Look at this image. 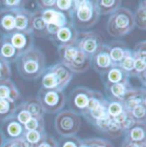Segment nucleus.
Returning <instances> with one entry per match:
<instances>
[{"label": "nucleus", "instance_id": "1", "mask_svg": "<svg viewBox=\"0 0 146 147\" xmlns=\"http://www.w3.org/2000/svg\"><path fill=\"white\" fill-rule=\"evenodd\" d=\"M15 63L18 73L27 80H38L42 76L46 68L45 56L37 47L21 55Z\"/></svg>", "mask_w": 146, "mask_h": 147}, {"label": "nucleus", "instance_id": "2", "mask_svg": "<svg viewBox=\"0 0 146 147\" xmlns=\"http://www.w3.org/2000/svg\"><path fill=\"white\" fill-rule=\"evenodd\" d=\"M73 76V74L63 63H55L45 68L41 76V88L64 92Z\"/></svg>", "mask_w": 146, "mask_h": 147}, {"label": "nucleus", "instance_id": "3", "mask_svg": "<svg viewBox=\"0 0 146 147\" xmlns=\"http://www.w3.org/2000/svg\"><path fill=\"white\" fill-rule=\"evenodd\" d=\"M57 53L60 63L73 74L85 73L91 67V60L78 48L76 44L57 46Z\"/></svg>", "mask_w": 146, "mask_h": 147}, {"label": "nucleus", "instance_id": "4", "mask_svg": "<svg viewBox=\"0 0 146 147\" xmlns=\"http://www.w3.org/2000/svg\"><path fill=\"white\" fill-rule=\"evenodd\" d=\"M135 28L133 13L127 8L120 7L111 14L107 22V32L114 38L126 36Z\"/></svg>", "mask_w": 146, "mask_h": 147}, {"label": "nucleus", "instance_id": "5", "mask_svg": "<svg viewBox=\"0 0 146 147\" xmlns=\"http://www.w3.org/2000/svg\"><path fill=\"white\" fill-rule=\"evenodd\" d=\"M99 16H100L96 9L94 1L75 0L73 22L77 29H88L92 28L98 22Z\"/></svg>", "mask_w": 146, "mask_h": 147}, {"label": "nucleus", "instance_id": "6", "mask_svg": "<svg viewBox=\"0 0 146 147\" xmlns=\"http://www.w3.org/2000/svg\"><path fill=\"white\" fill-rule=\"evenodd\" d=\"M36 98L42 106L44 113L57 114L64 108L67 97L64 92L40 88Z\"/></svg>", "mask_w": 146, "mask_h": 147}, {"label": "nucleus", "instance_id": "7", "mask_svg": "<svg viewBox=\"0 0 146 147\" xmlns=\"http://www.w3.org/2000/svg\"><path fill=\"white\" fill-rule=\"evenodd\" d=\"M80 127L81 120L79 115L71 110H62L55 117L56 132L62 137L75 136Z\"/></svg>", "mask_w": 146, "mask_h": 147}, {"label": "nucleus", "instance_id": "8", "mask_svg": "<svg viewBox=\"0 0 146 147\" xmlns=\"http://www.w3.org/2000/svg\"><path fill=\"white\" fill-rule=\"evenodd\" d=\"M93 92L94 90L83 86L73 88L66 101L68 103L69 110L79 115L84 116L86 113Z\"/></svg>", "mask_w": 146, "mask_h": 147}, {"label": "nucleus", "instance_id": "9", "mask_svg": "<svg viewBox=\"0 0 146 147\" xmlns=\"http://www.w3.org/2000/svg\"><path fill=\"white\" fill-rule=\"evenodd\" d=\"M104 41L101 36L93 31L81 32L76 42L78 48L91 60L102 48Z\"/></svg>", "mask_w": 146, "mask_h": 147}, {"label": "nucleus", "instance_id": "10", "mask_svg": "<svg viewBox=\"0 0 146 147\" xmlns=\"http://www.w3.org/2000/svg\"><path fill=\"white\" fill-rule=\"evenodd\" d=\"M0 129L6 141L21 140L26 132L24 125L20 123L13 116H10L8 119L1 121Z\"/></svg>", "mask_w": 146, "mask_h": 147}, {"label": "nucleus", "instance_id": "11", "mask_svg": "<svg viewBox=\"0 0 146 147\" xmlns=\"http://www.w3.org/2000/svg\"><path fill=\"white\" fill-rule=\"evenodd\" d=\"M6 37L20 56L34 47V36L32 34L15 31Z\"/></svg>", "mask_w": 146, "mask_h": 147}, {"label": "nucleus", "instance_id": "12", "mask_svg": "<svg viewBox=\"0 0 146 147\" xmlns=\"http://www.w3.org/2000/svg\"><path fill=\"white\" fill-rule=\"evenodd\" d=\"M91 66L99 75H102L114 66L110 58L107 44H104L99 51L91 59Z\"/></svg>", "mask_w": 146, "mask_h": 147}, {"label": "nucleus", "instance_id": "13", "mask_svg": "<svg viewBox=\"0 0 146 147\" xmlns=\"http://www.w3.org/2000/svg\"><path fill=\"white\" fill-rule=\"evenodd\" d=\"M79 32L73 25V23L66 25L58 29L56 35L51 38V40L60 45H72L76 44Z\"/></svg>", "mask_w": 146, "mask_h": 147}, {"label": "nucleus", "instance_id": "14", "mask_svg": "<svg viewBox=\"0 0 146 147\" xmlns=\"http://www.w3.org/2000/svg\"><path fill=\"white\" fill-rule=\"evenodd\" d=\"M41 16L46 24H53L57 28H62L66 25L73 23V18L64 12H62L56 8L40 10Z\"/></svg>", "mask_w": 146, "mask_h": 147}, {"label": "nucleus", "instance_id": "15", "mask_svg": "<svg viewBox=\"0 0 146 147\" xmlns=\"http://www.w3.org/2000/svg\"><path fill=\"white\" fill-rule=\"evenodd\" d=\"M104 86L107 100L116 102H123L126 93L133 87L130 81L112 85H105Z\"/></svg>", "mask_w": 146, "mask_h": 147}, {"label": "nucleus", "instance_id": "16", "mask_svg": "<svg viewBox=\"0 0 146 147\" xmlns=\"http://www.w3.org/2000/svg\"><path fill=\"white\" fill-rule=\"evenodd\" d=\"M125 109L127 111L132 110L133 108L146 104V90L145 87H132L126 93L123 102Z\"/></svg>", "mask_w": 146, "mask_h": 147}, {"label": "nucleus", "instance_id": "17", "mask_svg": "<svg viewBox=\"0 0 146 147\" xmlns=\"http://www.w3.org/2000/svg\"><path fill=\"white\" fill-rule=\"evenodd\" d=\"M15 30V11L0 9V35L8 36Z\"/></svg>", "mask_w": 146, "mask_h": 147}, {"label": "nucleus", "instance_id": "18", "mask_svg": "<svg viewBox=\"0 0 146 147\" xmlns=\"http://www.w3.org/2000/svg\"><path fill=\"white\" fill-rule=\"evenodd\" d=\"M100 76L104 86L126 82L129 81L130 79L129 74L124 71L119 66H113L107 72L103 74Z\"/></svg>", "mask_w": 146, "mask_h": 147}, {"label": "nucleus", "instance_id": "19", "mask_svg": "<svg viewBox=\"0 0 146 147\" xmlns=\"http://www.w3.org/2000/svg\"><path fill=\"white\" fill-rule=\"evenodd\" d=\"M110 56L114 66H119L127 51L130 50L129 46L122 40H114L108 45Z\"/></svg>", "mask_w": 146, "mask_h": 147}, {"label": "nucleus", "instance_id": "20", "mask_svg": "<svg viewBox=\"0 0 146 147\" xmlns=\"http://www.w3.org/2000/svg\"><path fill=\"white\" fill-rule=\"evenodd\" d=\"M20 98L21 93L10 79L0 80V99L16 103Z\"/></svg>", "mask_w": 146, "mask_h": 147}, {"label": "nucleus", "instance_id": "21", "mask_svg": "<svg viewBox=\"0 0 146 147\" xmlns=\"http://www.w3.org/2000/svg\"><path fill=\"white\" fill-rule=\"evenodd\" d=\"M125 140L139 145L146 146V125L135 123L128 131L125 133Z\"/></svg>", "mask_w": 146, "mask_h": 147}, {"label": "nucleus", "instance_id": "22", "mask_svg": "<svg viewBox=\"0 0 146 147\" xmlns=\"http://www.w3.org/2000/svg\"><path fill=\"white\" fill-rule=\"evenodd\" d=\"M33 11L26 8L15 11V30L24 33H31V21Z\"/></svg>", "mask_w": 146, "mask_h": 147}, {"label": "nucleus", "instance_id": "23", "mask_svg": "<svg viewBox=\"0 0 146 147\" xmlns=\"http://www.w3.org/2000/svg\"><path fill=\"white\" fill-rule=\"evenodd\" d=\"M0 57L9 64L15 63L20 57L6 36H0Z\"/></svg>", "mask_w": 146, "mask_h": 147}, {"label": "nucleus", "instance_id": "24", "mask_svg": "<svg viewBox=\"0 0 146 147\" xmlns=\"http://www.w3.org/2000/svg\"><path fill=\"white\" fill-rule=\"evenodd\" d=\"M31 33L34 36L48 38L46 32V23L41 16L40 10L37 9L33 11L31 21Z\"/></svg>", "mask_w": 146, "mask_h": 147}, {"label": "nucleus", "instance_id": "25", "mask_svg": "<svg viewBox=\"0 0 146 147\" xmlns=\"http://www.w3.org/2000/svg\"><path fill=\"white\" fill-rule=\"evenodd\" d=\"M94 3L99 16H107L119 9L122 2L120 0H97L94 1Z\"/></svg>", "mask_w": 146, "mask_h": 147}, {"label": "nucleus", "instance_id": "26", "mask_svg": "<svg viewBox=\"0 0 146 147\" xmlns=\"http://www.w3.org/2000/svg\"><path fill=\"white\" fill-rule=\"evenodd\" d=\"M107 106H108V100L105 98L99 104H98L95 107H93L92 110H89L88 113L85 115H84V117L90 124L93 122L94 121L102 119L108 115Z\"/></svg>", "mask_w": 146, "mask_h": 147}, {"label": "nucleus", "instance_id": "27", "mask_svg": "<svg viewBox=\"0 0 146 147\" xmlns=\"http://www.w3.org/2000/svg\"><path fill=\"white\" fill-rule=\"evenodd\" d=\"M133 19L135 27L145 31L146 29V1L143 0L139 3L136 11L133 13Z\"/></svg>", "mask_w": 146, "mask_h": 147}, {"label": "nucleus", "instance_id": "28", "mask_svg": "<svg viewBox=\"0 0 146 147\" xmlns=\"http://www.w3.org/2000/svg\"><path fill=\"white\" fill-rule=\"evenodd\" d=\"M23 105L32 117H44V112L36 98H28L24 100Z\"/></svg>", "mask_w": 146, "mask_h": 147}, {"label": "nucleus", "instance_id": "29", "mask_svg": "<svg viewBox=\"0 0 146 147\" xmlns=\"http://www.w3.org/2000/svg\"><path fill=\"white\" fill-rule=\"evenodd\" d=\"M47 134L45 132H38V131H26L22 139L30 144L32 146L37 147L46 137Z\"/></svg>", "mask_w": 146, "mask_h": 147}, {"label": "nucleus", "instance_id": "30", "mask_svg": "<svg viewBox=\"0 0 146 147\" xmlns=\"http://www.w3.org/2000/svg\"><path fill=\"white\" fill-rule=\"evenodd\" d=\"M16 103L0 99V121L12 116L16 108Z\"/></svg>", "mask_w": 146, "mask_h": 147}, {"label": "nucleus", "instance_id": "31", "mask_svg": "<svg viewBox=\"0 0 146 147\" xmlns=\"http://www.w3.org/2000/svg\"><path fill=\"white\" fill-rule=\"evenodd\" d=\"M26 131L45 132L44 117H31V119L24 125Z\"/></svg>", "mask_w": 146, "mask_h": 147}, {"label": "nucleus", "instance_id": "32", "mask_svg": "<svg viewBox=\"0 0 146 147\" xmlns=\"http://www.w3.org/2000/svg\"><path fill=\"white\" fill-rule=\"evenodd\" d=\"M12 116L15 119H16L22 125H25L32 117L31 115L29 114V112L26 110L22 102L21 104H19L18 105H16V108L14 111V114Z\"/></svg>", "mask_w": 146, "mask_h": 147}, {"label": "nucleus", "instance_id": "33", "mask_svg": "<svg viewBox=\"0 0 146 147\" xmlns=\"http://www.w3.org/2000/svg\"><path fill=\"white\" fill-rule=\"evenodd\" d=\"M129 112L135 123L146 124V104L140 105Z\"/></svg>", "mask_w": 146, "mask_h": 147}, {"label": "nucleus", "instance_id": "34", "mask_svg": "<svg viewBox=\"0 0 146 147\" xmlns=\"http://www.w3.org/2000/svg\"><path fill=\"white\" fill-rule=\"evenodd\" d=\"M75 8V0H57L56 2V9L66 13L70 17L73 18V14Z\"/></svg>", "mask_w": 146, "mask_h": 147}, {"label": "nucleus", "instance_id": "35", "mask_svg": "<svg viewBox=\"0 0 146 147\" xmlns=\"http://www.w3.org/2000/svg\"><path fill=\"white\" fill-rule=\"evenodd\" d=\"M26 4L27 2L22 0H3L0 1V9L16 11L21 9H24Z\"/></svg>", "mask_w": 146, "mask_h": 147}, {"label": "nucleus", "instance_id": "36", "mask_svg": "<svg viewBox=\"0 0 146 147\" xmlns=\"http://www.w3.org/2000/svg\"><path fill=\"white\" fill-rule=\"evenodd\" d=\"M124 110H126L122 102H116V101H109L108 100V106L107 112L112 119L117 117L120 114H121Z\"/></svg>", "mask_w": 146, "mask_h": 147}, {"label": "nucleus", "instance_id": "37", "mask_svg": "<svg viewBox=\"0 0 146 147\" xmlns=\"http://www.w3.org/2000/svg\"><path fill=\"white\" fill-rule=\"evenodd\" d=\"M104 134L110 136L113 139H116V138H119L122 135H124L120 125L118 122H116L114 119L111 118L110 123L107 127V129L104 133Z\"/></svg>", "mask_w": 146, "mask_h": 147}, {"label": "nucleus", "instance_id": "38", "mask_svg": "<svg viewBox=\"0 0 146 147\" xmlns=\"http://www.w3.org/2000/svg\"><path fill=\"white\" fill-rule=\"evenodd\" d=\"M119 67L121 68L126 73L129 74V75H130V74L133 72V67H134V57L133 56L132 49H130L127 51L126 55L125 56V57L123 58L121 63L119 64Z\"/></svg>", "mask_w": 146, "mask_h": 147}, {"label": "nucleus", "instance_id": "39", "mask_svg": "<svg viewBox=\"0 0 146 147\" xmlns=\"http://www.w3.org/2000/svg\"><path fill=\"white\" fill-rule=\"evenodd\" d=\"M82 140L76 137H62L57 141V147H79Z\"/></svg>", "mask_w": 146, "mask_h": 147}, {"label": "nucleus", "instance_id": "40", "mask_svg": "<svg viewBox=\"0 0 146 147\" xmlns=\"http://www.w3.org/2000/svg\"><path fill=\"white\" fill-rule=\"evenodd\" d=\"M11 74L10 64L0 57V80L10 79Z\"/></svg>", "mask_w": 146, "mask_h": 147}, {"label": "nucleus", "instance_id": "41", "mask_svg": "<svg viewBox=\"0 0 146 147\" xmlns=\"http://www.w3.org/2000/svg\"><path fill=\"white\" fill-rule=\"evenodd\" d=\"M91 147H114V145L107 140L99 138H90L86 139Z\"/></svg>", "mask_w": 146, "mask_h": 147}, {"label": "nucleus", "instance_id": "42", "mask_svg": "<svg viewBox=\"0 0 146 147\" xmlns=\"http://www.w3.org/2000/svg\"><path fill=\"white\" fill-rule=\"evenodd\" d=\"M56 2L57 0H42V1H36L35 4L37 6V9L44 10V9L56 8Z\"/></svg>", "mask_w": 146, "mask_h": 147}, {"label": "nucleus", "instance_id": "43", "mask_svg": "<svg viewBox=\"0 0 146 147\" xmlns=\"http://www.w3.org/2000/svg\"><path fill=\"white\" fill-rule=\"evenodd\" d=\"M37 147H57V141L53 136L47 134L44 140Z\"/></svg>", "mask_w": 146, "mask_h": 147}, {"label": "nucleus", "instance_id": "44", "mask_svg": "<svg viewBox=\"0 0 146 147\" xmlns=\"http://www.w3.org/2000/svg\"><path fill=\"white\" fill-rule=\"evenodd\" d=\"M3 147H22V144L21 140H7V141H5Z\"/></svg>", "mask_w": 146, "mask_h": 147}, {"label": "nucleus", "instance_id": "45", "mask_svg": "<svg viewBox=\"0 0 146 147\" xmlns=\"http://www.w3.org/2000/svg\"><path fill=\"white\" fill-rule=\"evenodd\" d=\"M120 147H146V146H139V145H137V144H134V143H132L124 140Z\"/></svg>", "mask_w": 146, "mask_h": 147}, {"label": "nucleus", "instance_id": "46", "mask_svg": "<svg viewBox=\"0 0 146 147\" xmlns=\"http://www.w3.org/2000/svg\"><path fill=\"white\" fill-rule=\"evenodd\" d=\"M5 141H6L5 140V138H4V136H3V133H2V131L0 129V147L3 146Z\"/></svg>", "mask_w": 146, "mask_h": 147}, {"label": "nucleus", "instance_id": "47", "mask_svg": "<svg viewBox=\"0 0 146 147\" xmlns=\"http://www.w3.org/2000/svg\"><path fill=\"white\" fill-rule=\"evenodd\" d=\"M79 147H91V146H90V145H89V143L87 142L86 139H85V140H82L81 144H80Z\"/></svg>", "mask_w": 146, "mask_h": 147}]
</instances>
